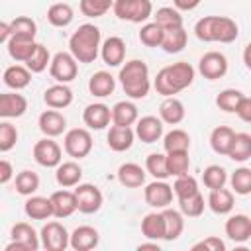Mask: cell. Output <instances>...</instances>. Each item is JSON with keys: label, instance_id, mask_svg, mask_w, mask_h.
<instances>
[{"label": "cell", "instance_id": "1", "mask_svg": "<svg viewBox=\"0 0 251 251\" xmlns=\"http://www.w3.org/2000/svg\"><path fill=\"white\" fill-rule=\"evenodd\" d=\"M192 80H194V67L186 61H178V63L163 67L157 73L153 80V88L157 90V94L167 98V96H175L180 90L188 88Z\"/></svg>", "mask_w": 251, "mask_h": 251}, {"label": "cell", "instance_id": "2", "mask_svg": "<svg viewBox=\"0 0 251 251\" xmlns=\"http://www.w3.org/2000/svg\"><path fill=\"white\" fill-rule=\"evenodd\" d=\"M194 33L200 41H206V43H212V41L233 43L239 35V27L227 16H204L202 20L196 22Z\"/></svg>", "mask_w": 251, "mask_h": 251}, {"label": "cell", "instance_id": "3", "mask_svg": "<svg viewBox=\"0 0 251 251\" xmlns=\"http://www.w3.org/2000/svg\"><path fill=\"white\" fill-rule=\"evenodd\" d=\"M118 78L122 82L124 92L131 100H141L149 94L151 80H149V67L145 61H141V59L126 61L124 67L120 69Z\"/></svg>", "mask_w": 251, "mask_h": 251}, {"label": "cell", "instance_id": "4", "mask_svg": "<svg viewBox=\"0 0 251 251\" xmlns=\"http://www.w3.org/2000/svg\"><path fill=\"white\" fill-rule=\"evenodd\" d=\"M102 35L94 24H82L69 39V51L78 63H94L100 55Z\"/></svg>", "mask_w": 251, "mask_h": 251}, {"label": "cell", "instance_id": "5", "mask_svg": "<svg viewBox=\"0 0 251 251\" xmlns=\"http://www.w3.org/2000/svg\"><path fill=\"white\" fill-rule=\"evenodd\" d=\"M114 14L131 24H141L147 22L153 14V4L151 0H114Z\"/></svg>", "mask_w": 251, "mask_h": 251}, {"label": "cell", "instance_id": "6", "mask_svg": "<svg viewBox=\"0 0 251 251\" xmlns=\"http://www.w3.org/2000/svg\"><path fill=\"white\" fill-rule=\"evenodd\" d=\"M49 75L57 82L67 84V82H71V80L76 78V75H78V61L75 59V55L71 51H59L51 59Z\"/></svg>", "mask_w": 251, "mask_h": 251}, {"label": "cell", "instance_id": "7", "mask_svg": "<svg viewBox=\"0 0 251 251\" xmlns=\"http://www.w3.org/2000/svg\"><path fill=\"white\" fill-rule=\"evenodd\" d=\"M63 145H65V153L71 155L73 159H84L92 151V135L84 127H73L65 133Z\"/></svg>", "mask_w": 251, "mask_h": 251}, {"label": "cell", "instance_id": "8", "mask_svg": "<svg viewBox=\"0 0 251 251\" xmlns=\"http://www.w3.org/2000/svg\"><path fill=\"white\" fill-rule=\"evenodd\" d=\"M39 237L41 247H45L47 251H65L67 247H71V233L59 222H47L41 227Z\"/></svg>", "mask_w": 251, "mask_h": 251}, {"label": "cell", "instance_id": "9", "mask_svg": "<svg viewBox=\"0 0 251 251\" xmlns=\"http://www.w3.org/2000/svg\"><path fill=\"white\" fill-rule=\"evenodd\" d=\"M33 159L37 165L45 169H53V167L57 169L63 163V151L59 143L53 141V137H43L33 145Z\"/></svg>", "mask_w": 251, "mask_h": 251}, {"label": "cell", "instance_id": "10", "mask_svg": "<svg viewBox=\"0 0 251 251\" xmlns=\"http://www.w3.org/2000/svg\"><path fill=\"white\" fill-rule=\"evenodd\" d=\"M75 196H76V208L82 214H94L102 208L104 196L98 186L90 182H80L75 186Z\"/></svg>", "mask_w": 251, "mask_h": 251}, {"label": "cell", "instance_id": "11", "mask_svg": "<svg viewBox=\"0 0 251 251\" xmlns=\"http://www.w3.org/2000/svg\"><path fill=\"white\" fill-rule=\"evenodd\" d=\"M173 186L167 184L165 180H159L155 178L153 182H149L143 190V196H145V202L151 206V208H157V210H165L171 206L173 202Z\"/></svg>", "mask_w": 251, "mask_h": 251}, {"label": "cell", "instance_id": "12", "mask_svg": "<svg viewBox=\"0 0 251 251\" xmlns=\"http://www.w3.org/2000/svg\"><path fill=\"white\" fill-rule=\"evenodd\" d=\"M198 71L208 80H218L227 73V59L220 51H208L200 57Z\"/></svg>", "mask_w": 251, "mask_h": 251}, {"label": "cell", "instance_id": "13", "mask_svg": "<svg viewBox=\"0 0 251 251\" xmlns=\"http://www.w3.org/2000/svg\"><path fill=\"white\" fill-rule=\"evenodd\" d=\"M82 122L88 129H104L106 126H110L112 122V108H108L102 102H94L88 104L82 112Z\"/></svg>", "mask_w": 251, "mask_h": 251}, {"label": "cell", "instance_id": "14", "mask_svg": "<svg viewBox=\"0 0 251 251\" xmlns=\"http://www.w3.org/2000/svg\"><path fill=\"white\" fill-rule=\"evenodd\" d=\"M37 126H39V131L45 137H57V135H61L67 129V118L59 110L49 108V110L39 114Z\"/></svg>", "mask_w": 251, "mask_h": 251}, {"label": "cell", "instance_id": "15", "mask_svg": "<svg viewBox=\"0 0 251 251\" xmlns=\"http://www.w3.org/2000/svg\"><path fill=\"white\" fill-rule=\"evenodd\" d=\"M135 135L143 143H155L163 137V120L157 116H143L135 122Z\"/></svg>", "mask_w": 251, "mask_h": 251}, {"label": "cell", "instance_id": "16", "mask_svg": "<svg viewBox=\"0 0 251 251\" xmlns=\"http://www.w3.org/2000/svg\"><path fill=\"white\" fill-rule=\"evenodd\" d=\"M133 139H135V129H131V126H112L106 135L108 147L116 153L127 151L133 145Z\"/></svg>", "mask_w": 251, "mask_h": 251}, {"label": "cell", "instance_id": "17", "mask_svg": "<svg viewBox=\"0 0 251 251\" xmlns=\"http://www.w3.org/2000/svg\"><path fill=\"white\" fill-rule=\"evenodd\" d=\"M51 202H53V216L63 220V218H69L73 216L78 208H76V196H75V190H67V188H61V190H55L51 196Z\"/></svg>", "mask_w": 251, "mask_h": 251}, {"label": "cell", "instance_id": "18", "mask_svg": "<svg viewBox=\"0 0 251 251\" xmlns=\"http://www.w3.org/2000/svg\"><path fill=\"white\" fill-rule=\"evenodd\" d=\"M226 235L235 243H245L251 237V218L245 214H233L226 220Z\"/></svg>", "mask_w": 251, "mask_h": 251}, {"label": "cell", "instance_id": "19", "mask_svg": "<svg viewBox=\"0 0 251 251\" xmlns=\"http://www.w3.org/2000/svg\"><path fill=\"white\" fill-rule=\"evenodd\" d=\"M100 57L108 67H120L126 59V41L118 35L108 37L100 47Z\"/></svg>", "mask_w": 251, "mask_h": 251}, {"label": "cell", "instance_id": "20", "mask_svg": "<svg viewBox=\"0 0 251 251\" xmlns=\"http://www.w3.org/2000/svg\"><path fill=\"white\" fill-rule=\"evenodd\" d=\"M27 110V100L25 96L18 92H4L0 94V116L6 118H20Z\"/></svg>", "mask_w": 251, "mask_h": 251}, {"label": "cell", "instance_id": "21", "mask_svg": "<svg viewBox=\"0 0 251 251\" xmlns=\"http://www.w3.org/2000/svg\"><path fill=\"white\" fill-rule=\"evenodd\" d=\"M98 241H100V233L92 226H78L71 233V247L75 251H90L98 245Z\"/></svg>", "mask_w": 251, "mask_h": 251}, {"label": "cell", "instance_id": "22", "mask_svg": "<svg viewBox=\"0 0 251 251\" xmlns=\"http://www.w3.org/2000/svg\"><path fill=\"white\" fill-rule=\"evenodd\" d=\"M43 102L47 104V108H55V110H63L67 106L73 104V90L63 84V82H57L53 86H49L45 92H43Z\"/></svg>", "mask_w": 251, "mask_h": 251}, {"label": "cell", "instance_id": "23", "mask_svg": "<svg viewBox=\"0 0 251 251\" xmlns=\"http://www.w3.org/2000/svg\"><path fill=\"white\" fill-rule=\"evenodd\" d=\"M184 116H186L184 104L175 96H167L159 106V118L163 120V124L176 126V124H180L184 120Z\"/></svg>", "mask_w": 251, "mask_h": 251}, {"label": "cell", "instance_id": "24", "mask_svg": "<svg viewBox=\"0 0 251 251\" xmlns=\"http://www.w3.org/2000/svg\"><path fill=\"white\" fill-rule=\"evenodd\" d=\"M55 180L63 188H73V186L80 184V180H82V169H80V165L75 163V161L61 163L57 167V171H55Z\"/></svg>", "mask_w": 251, "mask_h": 251}, {"label": "cell", "instance_id": "25", "mask_svg": "<svg viewBox=\"0 0 251 251\" xmlns=\"http://www.w3.org/2000/svg\"><path fill=\"white\" fill-rule=\"evenodd\" d=\"M145 169L137 163H124L118 169V180L126 188H139L145 184Z\"/></svg>", "mask_w": 251, "mask_h": 251}, {"label": "cell", "instance_id": "26", "mask_svg": "<svg viewBox=\"0 0 251 251\" xmlns=\"http://www.w3.org/2000/svg\"><path fill=\"white\" fill-rule=\"evenodd\" d=\"M24 212L29 220H47L53 216V202L45 196H27L24 204Z\"/></svg>", "mask_w": 251, "mask_h": 251}, {"label": "cell", "instance_id": "27", "mask_svg": "<svg viewBox=\"0 0 251 251\" xmlns=\"http://www.w3.org/2000/svg\"><path fill=\"white\" fill-rule=\"evenodd\" d=\"M12 239L25 245L27 251H37L41 247V237L37 235V231L27 224V222H18L12 226V231H10Z\"/></svg>", "mask_w": 251, "mask_h": 251}, {"label": "cell", "instance_id": "28", "mask_svg": "<svg viewBox=\"0 0 251 251\" xmlns=\"http://www.w3.org/2000/svg\"><path fill=\"white\" fill-rule=\"evenodd\" d=\"M6 47H8V53H10V57L14 61L25 63L33 55V51L37 47V41L29 39V37H16V35H12L10 41L6 43Z\"/></svg>", "mask_w": 251, "mask_h": 251}, {"label": "cell", "instance_id": "29", "mask_svg": "<svg viewBox=\"0 0 251 251\" xmlns=\"http://www.w3.org/2000/svg\"><path fill=\"white\" fill-rule=\"evenodd\" d=\"M114 88H116V78H114L108 71H98V73H94V75L90 76V80H88V90H90V94L96 96V98H106V96H110V94L114 92Z\"/></svg>", "mask_w": 251, "mask_h": 251}, {"label": "cell", "instance_id": "30", "mask_svg": "<svg viewBox=\"0 0 251 251\" xmlns=\"http://www.w3.org/2000/svg\"><path fill=\"white\" fill-rule=\"evenodd\" d=\"M233 190H227V188H216V190H210V196H208V208L214 212V214H229L233 210Z\"/></svg>", "mask_w": 251, "mask_h": 251}, {"label": "cell", "instance_id": "31", "mask_svg": "<svg viewBox=\"0 0 251 251\" xmlns=\"http://www.w3.org/2000/svg\"><path fill=\"white\" fill-rule=\"evenodd\" d=\"M139 120L137 106L129 100H120L112 108V124L114 126H133Z\"/></svg>", "mask_w": 251, "mask_h": 251}, {"label": "cell", "instance_id": "32", "mask_svg": "<svg viewBox=\"0 0 251 251\" xmlns=\"http://www.w3.org/2000/svg\"><path fill=\"white\" fill-rule=\"evenodd\" d=\"M141 233H143V237L153 239V241L165 239V218H163V212H151V214L143 216Z\"/></svg>", "mask_w": 251, "mask_h": 251}, {"label": "cell", "instance_id": "33", "mask_svg": "<svg viewBox=\"0 0 251 251\" xmlns=\"http://www.w3.org/2000/svg\"><path fill=\"white\" fill-rule=\"evenodd\" d=\"M163 218H165V239L167 241L178 239L182 235V231H184V214L180 210L165 208L163 210Z\"/></svg>", "mask_w": 251, "mask_h": 251}, {"label": "cell", "instance_id": "34", "mask_svg": "<svg viewBox=\"0 0 251 251\" xmlns=\"http://www.w3.org/2000/svg\"><path fill=\"white\" fill-rule=\"evenodd\" d=\"M4 84L12 90H22L31 82V71L24 65H12L4 71Z\"/></svg>", "mask_w": 251, "mask_h": 251}, {"label": "cell", "instance_id": "35", "mask_svg": "<svg viewBox=\"0 0 251 251\" xmlns=\"http://www.w3.org/2000/svg\"><path fill=\"white\" fill-rule=\"evenodd\" d=\"M233 137H235V131L231 127H227V126L214 127L212 133H210V147H212V151L218 153V155H227Z\"/></svg>", "mask_w": 251, "mask_h": 251}, {"label": "cell", "instance_id": "36", "mask_svg": "<svg viewBox=\"0 0 251 251\" xmlns=\"http://www.w3.org/2000/svg\"><path fill=\"white\" fill-rule=\"evenodd\" d=\"M73 20H75V12L67 2L51 4L47 10V22L55 27H67Z\"/></svg>", "mask_w": 251, "mask_h": 251}, {"label": "cell", "instance_id": "37", "mask_svg": "<svg viewBox=\"0 0 251 251\" xmlns=\"http://www.w3.org/2000/svg\"><path fill=\"white\" fill-rule=\"evenodd\" d=\"M227 157H229L231 161H237V163H243V161L251 159V135L245 133V131L235 133Z\"/></svg>", "mask_w": 251, "mask_h": 251}, {"label": "cell", "instance_id": "38", "mask_svg": "<svg viewBox=\"0 0 251 251\" xmlns=\"http://www.w3.org/2000/svg\"><path fill=\"white\" fill-rule=\"evenodd\" d=\"M186 41H188V35H186V31H184V27L167 29L161 47H163L165 53H180V51L186 47Z\"/></svg>", "mask_w": 251, "mask_h": 251}, {"label": "cell", "instance_id": "39", "mask_svg": "<svg viewBox=\"0 0 251 251\" xmlns=\"http://www.w3.org/2000/svg\"><path fill=\"white\" fill-rule=\"evenodd\" d=\"M155 22L167 31V29H176L182 27V16L180 10L173 8V6H163L155 12Z\"/></svg>", "mask_w": 251, "mask_h": 251}, {"label": "cell", "instance_id": "40", "mask_svg": "<svg viewBox=\"0 0 251 251\" xmlns=\"http://www.w3.org/2000/svg\"><path fill=\"white\" fill-rule=\"evenodd\" d=\"M163 37H165V29L157 22H147L139 29V41L145 47H161Z\"/></svg>", "mask_w": 251, "mask_h": 251}, {"label": "cell", "instance_id": "41", "mask_svg": "<svg viewBox=\"0 0 251 251\" xmlns=\"http://www.w3.org/2000/svg\"><path fill=\"white\" fill-rule=\"evenodd\" d=\"M163 147L167 153L171 151H188L190 149V135L184 129H171L163 137Z\"/></svg>", "mask_w": 251, "mask_h": 251}, {"label": "cell", "instance_id": "42", "mask_svg": "<svg viewBox=\"0 0 251 251\" xmlns=\"http://www.w3.org/2000/svg\"><path fill=\"white\" fill-rule=\"evenodd\" d=\"M167 167H169L171 176L188 175V167H190L188 151H171V153H167Z\"/></svg>", "mask_w": 251, "mask_h": 251}, {"label": "cell", "instance_id": "43", "mask_svg": "<svg viewBox=\"0 0 251 251\" xmlns=\"http://www.w3.org/2000/svg\"><path fill=\"white\" fill-rule=\"evenodd\" d=\"M206 204H204V196L198 192L190 194V196H184V198H178V210L186 216V218H198L202 216Z\"/></svg>", "mask_w": 251, "mask_h": 251}, {"label": "cell", "instance_id": "44", "mask_svg": "<svg viewBox=\"0 0 251 251\" xmlns=\"http://www.w3.org/2000/svg\"><path fill=\"white\" fill-rule=\"evenodd\" d=\"M39 188V176L33 171H22L16 175V192L22 196H31Z\"/></svg>", "mask_w": 251, "mask_h": 251}, {"label": "cell", "instance_id": "45", "mask_svg": "<svg viewBox=\"0 0 251 251\" xmlns=\"http://www.w3.org/2000/svg\"><path fill=\"white\" fill-rule=\"evenodd\" d=\"M231 182V190L239 196H247L251 194V169L249 167H239L231 173L229 176Z\"/></svg>", "mask_w": 251, "mask_h": 251}, {"label": "cell", "instance_id": "46", "mask_svg": "<svg viewBox=\"0 0 251 251\" xmlns=\"http://www.w3.org/2000/svg\"><path fill=\"white\" fill-rule=\"evenodd\" d=\"M145 171L153 176V178H159V180H165L169 175V167H167V155L163 153H151L147 155L145 159Z\"/></svg>", "mask_w": 251, "mask_h": 251}, {"label": "cell", "instance_id": "47", "mask_svg": "<svg viewBox=\"0 0 251 251\" xmlns=\"http://www.w3.org/2000/svg\"><path fill=\"white\" fill-rule=\"evenodd\" d=\"M243 96L245 94L241 90H237V88H226V90H222L216 96V106L220 110H224V112L235 114V110H237V106H239V102H241Z\"/></svg>", "mask_w": 251, "mask_h": 251}, {"label": "cell", "instance_id": "48", "mask_svg": "<svg viewBox=\"0 0 251 251\" xmlns=\"http://www.w3.org/2000/svg\"><path fill=\"white\" fill-rule=\"evenodd\" d=\"M202 180H204V186L210 188V190L222 188L227 182V171L224 167H220V165H210V167L204 169Z\"/></svg>", "mask_w": 251, "mask_h": 251}, {"label": "cell", "instance_id": "49", "mask_svg": "<svg viewBox=\"0 0 251 251\" xmlns=\"http://www.w3.org/2000/svg\"><path fill=\"white\" fill-rule=\"evenodd\" d=\"M10 27H12V35H16V37H29V39H35L37 24H35L29 16H16V18L10 22Z\"/></svg>", "mask_w": 251, "mask_h": 251}, {"label": "cell", "instance_id": "50", "mask_svg": "<svg viewBox=\"0 0 251 251\" xmlns=\"http://www.w3.org/2000/svg\"><path fill=\"white\" fill-rule=\"evenodd\" d=\"M51 55H49V49L43 45V43H37L33 55L25 61V67L31 71V73H43L47 69V65H51Z\"/></svg>", "mask_w": 251, "mask_h": 251}, {"label": "cell", "instance_id": "51", "mask_svg": "<svg viewBox=\"0 0 251 251\" xmlns=\"http://www.w3.org/2000/svg\"><path fill=\"white\" fill-rule=\"evenodd\" d=\"M110 8H114V0H80V12L86 18H100Z\"/></svg>", "mask_w": 251, "mask_h": 251}, {"label": "cell", "instance_id": "52", "mask_svg": "<svg viewBox=\"0 0 251 251\" xmlns=\"http://www.w3.org/2000/svg\"><path fill=\"white\" fill-rule=\"evenodd\" d=\"M173 190H175V196H176V198H184V196H190V194L198 192V182H196V178L190 176V175L175 176Z\"/></svg>", "mask_w": 251, "mask_h": 251}, {"label": "cell", "instance_id": "53", "mask_svg": "<svg viewBox=\"0 0 251 251\" xmlns=\"http://www.w3.org/2000/svg\"><path fill=\"white\" fill-rule=\"evenodd\" d=\"M18 141V129L10 122H0V151L8 153Z\"/></svg>", "mask_w": 251, "mask_h": 251}, {"label": "cell", "instance_id": "54", "mask_svg": "<svg viewBox=\"0 0 251 251\" xmlns=\"http://www.w3.org/2000/svg\"><path fill=\"white\" fill-rule=\"evenodd\" d=\"M192 251H226V243L216 235H208L206 239L194 243Z\"/></svg>", "mask_w": 251, "mask_h": 251}, {"label": "cell", "instance_id": "55", "mask_svg": "<svg viewBox=\"0 0 251 251\" xmlns=\"http://www.w3.org/2000/svg\"><path fill=\"white\" fill-rule=\"evenodd\" d=\"M235 114L239 116V120L251 124V96H243V98H241V102H239Z\"/></svg>", "mask_w": 251, "mask_h": 251}, {"label": "cell", "instance_id": "56", "mask_svg": "<svg viewBox=\"0 0 251 251\" xmlns=\"http://www.w3.org/2000/svg\"><path fill=\"white\" fill-rule=\"evenodd\" d=\"M12 176H14V169H12L10 161L2 159L0 161V184H8L12 180Z\"/></svg>", "mask_w": 251, "mask_h": 251}, {"label": "cell", "instance_id": "57", "mask_svg": "<svg viewBox=\"0 0 251 251\" xmlns=\"http://www.w3.org/2000/svg\"><path fill=\"white\" fill-rule=\"evenodd\" d=\"M200 2H202V0H173L175 8L180 10V12H190V10H194Z\"/></svg>", "mask_w": 251, "mask_h": 251}, {"label": "cell", "instance_id": "58", "mask_svg": "<svg viewBox=\"0 0 251 251\" xmlns=\"http://www.w3.org/2000/svg\"><path fill=\"white\" fill-rule=\"evenodd\" d=\"M10 37H12V27H10L8 22H2V24H0V41H2V43H8Z\"/></svg>", "mask_w": 251, "mask_h": 251}, {"label": "cell", "instance_id": "59", "mask_svg": "<svg viewBox=\"0 0 251 251\" xmlns=\"http://www.w3.org/2000/svg\"><path fill=\"white\" fill-rule=\"evenodd\" d=\"M243 63H245V67L251 71V43H247L245 49H243Z\"/></svg>", "mask_w": 251, "mask_h": 251}, {"label": "cell", "instance_id": "60", "mask_svg": "<svg viewBox=\"0 0 251 251\" xmlns=\"http://www.w3.org/2000/svg\"><path fill=\"white\" fill-rule=\"evenodd\" d=\"M137 249H139V251H143V249H155V251H159V243L151 239L149 243H139V245H137Z\"/></svg>", "mask_w": 251, "mask_h": 251}]
</instances>
